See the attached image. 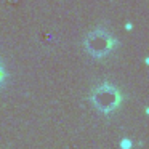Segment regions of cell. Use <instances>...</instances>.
<instances>
[{
  "mask_svg": "<svg viewBox=\"0 0 149 149\" xmlns=\"http://www.w3.org/2000/svg\"><path fill=\"white\" fill-rule=\"evenodd\" d=\"M85 45H87L88 52L93 53L95 56H103L106 53L112 52L114 47L117 45V40L112 37V34L104 31L103 27H98L93 32L88 34Z\"/></svg>",
  "mask_w": 149,
  "mask_h": 149,
  "instance_id": "6da1fadb",
  "label": "cell"
},
{
  "mask_svg": "<svg viewBox=\"0 0 149 149\" xmlns=\"http://www.w3.org/2000/svg\"><path fill=\"white\" fill-rule=\"evenodd\" d=\"M132 27H133L132 23H127V24H125V29H127V31H132Z\"/></svg>",
  "mask_w": 149,
  "mask_h": 149,
  "instance_id": "7a4b0ae2",
  "label": "cell"
}]
</instances>
